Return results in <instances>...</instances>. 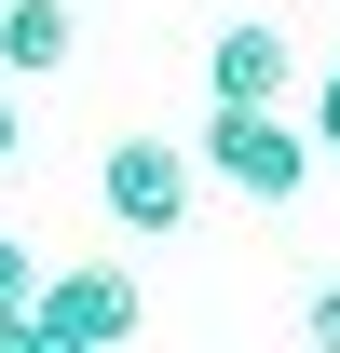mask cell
<instances>
[{
    "label": "cell",
    "instance_id": "4",
    "mask_svg": "<svg viewBox=\"0 0 340 353\" xmlns=\"http://www.w3.org/2000/svg\"><path fill=\"white\" fill-rule=\"evenodd\" d=\"M286 28H218L205 41V95H232V109H272V95H286Z\"/></svg>",
    "mask_w": 340,
    "mask_h": 353
},
{
    "label": "cell",
    "instance_id": "1",
    "mask_svg": "<svg viewBox=\"0 0 340 353\" xmlns=\"http://www.w3.org/2000/svg\"><path fill=\"white\" fill-rule=\"evenodd\" d=\"M191 163H205L218 190H245V204H299V190H313V136H299L286 109H232V95H218L205 136H191Z\"/></svg>",
    "mask_w": 340,
    "mask_h": 353
},
{
    "label": "cell",
    "instance_id": "3",
    "mask_svg": "<svg viewBox=\"0 0 340 353\" xmlns=\"http://www.w3.org/2000/svg\"><path fill=\"white\" fill-rule=\"evenodd\" d=\"M95 204L123 231H177L191 218V150H164V136H123L109 163H95Z\"/></svg>",
    "mask_w": 340,
    "mask_h": 353
},
{
    "label": "cell",
    "instance_id": "6",
    "mask_svg": "<svg viewBox=\"0 0 340 353\" xmlns=\"http://www.w3.org/2000/svg\"><path fill=\"white\" fill-rule=\"evenodd\" d=\"M0 353H82V340H55L41 312H0Z\"/></svg>",
    "mask_w": 340,
    "mask_h": 353
},
{
    "label": "cell",
    "instance_id": "5",
    "mask_svg": "<svg viewBox=\"0 0 340 353\" xmlns=\"http://www.w3.org/2000/svg\"><path fill=\"white\" fill-rule=\"evenodd\" d=\"M68 54H82V14L68 0H0V68L14 82H55Z\"/></svg>",
    "mask_w": 340,
    "mask_h": 353
},
{
    "label": "cell",
    "instance_id": "10",
    "mask_svg": "<svg viewBox=\"0 0 340 353\" xmlns=\"http://www.w3.org/2000/svg\"><path fill=\"white\" fill-rule=\"evenodd\" d=\"M14 136H28V109H14V95H0V163H14Z\"/></svg>",
    "mask_w": 340,
    "mask_h": 353
},
{
    "label": "cell",
    "instance_id": "7",
    "mask_svg": "<svg viewBox=\"0 0 340 353\" xmlns=\"http://www.w3.org/2000/svg\"><path fill=\"white\" fill-rule=\"evenodd\" d=\"M0 312H28V231H0Z\"/></svg>",
    "mask_w": 340,
    "mask_h": 353
},
{
    "label": "cell",
    "instance_id": "8",
    "mask_svg": "<svg viewBox=\"0 0 340 353\" xmlns=\"http://www.w3.org/2000/svg\"><path fill=\"white\" fill-rule=\"evenodd\" d=\"M299 340H313V353H340V285H313V312H299Z\"/></svg>",
    "mask_w": 340,
    "mask_h": 353
},
{
    "label": "cell",
    "instance_id": "2",
    "mask_svg": "<svg viewBox=\"0 0 340 353\" xmlns=\"http://www.w3.org/2000/svg\"><path fill=\"white\" fill-rule=\"evenodd\" d=\"M28 312H41L55 340H82V353H123V340H136V272H123V259H68V272L28 285Z\"/></svg>",
    "mask_w": 340,
    "mask_h": 353
},
{
    "label": "cell",
    "instance_id": "9",
    "mask_svg": "<svg viewBox=\"0 0 340 353\" xmlns=\"http://www.w3.org/2000/svg\"><path fill=\"white\" fill-rule=\"evenodd\" d=\"M299 136H313V150H340V68L313 82V123H299Z\"/></svg>",
    "mask_w": 340,
    "mask_h": 353
}]
</instances>
